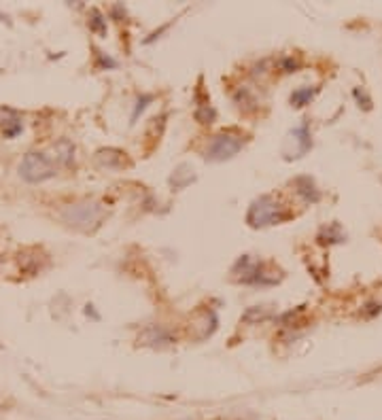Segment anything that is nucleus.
Segmentation results:
<instances>
[{"mask_svg": "<svg viewBox=\"0 0 382 420\" xmlns=\"http://www.w3.org/2000/svg\"><path fill=\"white\" fill-rule=\"evenodd\" d=\"M244 147V136L238 130H225L217 134L206 149V159L210 161H225L232 159L234 155Z\"/></svg>", "mask_w": 382, "mask_h": 420, "instance_id": "20e7f679", "label": "nucleus"}, {"mask_svg": "<svg viewBox=\"0 0 382 420\" xmlns=\"http://www.w3.org/2000/svg\"><path fill=\"white\" fill-rule=\"evenodd\" d=\"M295 191H297V196H300L306 204H316L321 200V193H319V189L314 187V181L310 176H300V178H295Z\"/></svg>", "mask_w": 382, "mask_h": 420, "instance_id": "6e6552de", "label": "nucleus"}, {"mask_svg": "<svg viewBox=\"0 0 382 420\" xmlns=\"http://www.w3.org/2000/svg\"><path fill=\"white\" fill-rule=\"evenodd\" d=\"M55 170H57L55 161L41 151H30L19 164V174L28 183H43L47 178L55 176Z\"/></svg>", "mask_w": 382, "mask_h": 420, "instance_id": "7ed1b4c3", "label": "nucleus"}, {"mask_svg": "<svg viewBox=\"0 0 382 420\" xmlns=\"http://www.w3.org/2000/svg\"><path fill=\"white\" fill-rule=\"evenodd\" d=\"M250 318H259V320H266V318H270V312L268 310H264V308H250L248 312H244V316H242V320H250Z\"/></svg>", "mask_w": 382, "mask_h": 420, "instance_id": "dca6fc26", "label": "nucleus"}, {"mask_svg": "<svg viewBox=\"0 0 382 420\" xmlns=\"http://www.w3.org/2000/svg\"><path fill=\"white\" fill-rule=\"evenodd\" d=\"M314 95H316V87H300L291 93V104L297 106V109H302V106L310 104V100H312Z\"/></svg>", "mask_w": 382, "mask_h": 420, "instance_id": "9d476101", "label": "nucleus"}, {"mask_svg": "<svg viewBox=\"0 0 382 420\" xmlns=\"http://www.w3.org/2000/svg\"><path fill=\"white\" fill-rule=\"evenodd\" d=\"M96 57L100 59V64H98V68H115L117 66V62L113 57H109V55H104L102 51H96Z\"/></svg>", "mask_w": 382, "mask_h": 420, "instance_id": "f3484780", "label": "nucleus"}, {"mask_svg": "<svg viewBox=\"0 0 382 420\" xmlns=\"http://www.w3.org/2000/svg\"><path fill=\"white\" fill-rule=\"evenodd\" d=\"M278 68L282 73H297L302 68V59L300 57H293V55H284L278 59Z\"/></svg>", "mask_w": 382, "mask_h": 420, "instance_id": "ddd939ff", "label": "nucleus"}, {"mask_svg": "<svg viewBox=\"0 0 382 420\" xmlns=\"http://www.w3.org/2000/svg\"><path fill=\"white\" fill-rule=\"evenodd\" d=\"M153 100V95H149V93H145L142 98H138V102H136V109H134V115H132V119H136L138 117V113H142L147 109V102H151Z\"/></svg>", "mask_w": 382, "mask_h": 420, "instance_id": "a211bd4d", "label": "nucleus"}, {"mask_svg": "<svg viewBox=\"0 0 382 420\" xmlns=\"http://www.w3.org/2000/svg\"><path fill=\"white\" fill-rule=\"evenodd\" d=\"M0 127H3V134L7 138H15L23 127L21 117L11 109H0Z\"/></svg>", "mask_w": 382, "mask_h": 420, "instance_id": "0eeeda50", "label": "nucleus"}, {"mask_svg": "<svg viewBox=\"0 0 382 420\" xmlns=\"http://www.w3.org/2000/svg\"><path fill=\"white\" fill-rule=\"evenodd\" d=\"M140 344H147V346H162V344H170L172 342V335L168 329H164L162 325H149L145 331L138 335Z\"/></svg>", "mask_w": 382, "mask_h": 420, "instance_id": "423d86ee", "label": "nucleus"}, {"mask_svg": "<svg viewBox=\"0 0 382 420\" xmlns=\"http://www.w3.org/2000/svg\"><path fill=\"white\" fill-rule=\"evenodd\" d=\"M91 19H89V28L93 32H100V34H106V19L102 17V13L98 9H91Z\"/></svg>", "mask_w": 382, "mask_h": 420, "instance_id": "2eb2a0df", "label": "nucleus"}, {"mask_svg": "<svg viewBox=\"0 0 382 420\" xmlns=\"http://www.w3.org/2000/svg\"><path fill=\"white\" fill-rule=\"evenodd\" d=\"M286 219H291V210L274 196H261L259 200L250 204L246 212V223L250 227H268V225L282 223Z\"/></svg>", "mask_w": 382, "mask_h": 420, "instance_id": "f257e3e1", "label": "nucleus"}, {"mask_svg": "<svg viewBox=\"0 0 382 420\" xmlns=\"http://www.w3.org/2000/svg\"><path fill=\"white\" fill-rule=\"evenodd\" d=\"M234 274H238V278L244 284H274L278 280L276 276H270L259 261H253L248 255L238 259V263L234 266Z\"/></svg>", "mask_w": 382, "mask_h": 420, "instance_id": "39448f33", "label": "nucleus"}, {"mask_svg": "<svg viewBox=\"0 0 382 420\" xmlns=\"http://www.w3.org/2000/svg\"><path fill=\"white\" fill-rule=\"evenodd\" d=\"M214 117H217V113H214V109L210 106V100H202L198 102V109H196V119L200 123H212L214 121Z\"/></svg>", "mask_w": 382, "mask_h": 420, "instance_id": "f8f14e48", "label": "nucleus"}, {"mask_svg": "<svg viewBox=\"0 0 382 420\" xmlns=\"http://www.w3.org/2000/svg\"><path fill=\"white\" fill-rule=\"evenodd\" d=\"M191 172H194V170H191L189 166H185V164H183V166H178V168H176V172H174L172 178H170L172 187H174V189H185L191 181H194V174H191Z\"/></svg>", "mask_w": 382, "mask_h": 420, "instance_id": "1a4fd4ad", "label": "nucleus"}, {"mask_svg": "<svg viewBox=\"0 0 382 420\" xmlns=\"http://www.w3.org/2000/svg\"><path fill=\"white\" fill-rule=\"evenodd\" d=\"M291 136L295 138L297 145H300V151H297L300 155L306 153V151L310 149V145H312V140H310V132H308V123H302L300 127H295Z\"/></svg>", "mask_w": 382, "mask_h": 420, "instance_id": "9b49d317", "label": "nucleus"}, {"mask_svg": "<svg viewBox=\"0 0 382 420\" xmlns=\"http://www.w3.org/2000/svg\"><path fill=\"white\" fill-rule=\"evenodd\" d=\"M104 206L100 202H79V204H70V206L64 210V221L68 225L77 227V230H83V232H89V230H96L102 219H104Z\"/></svg>", "mask_w": 382, "mask_h": 420, "instance_id": "f03ea898", "label": "nucleus"}, {"mask_svg": "<svg viewBox=\"0 0 382 420\" xmlns=\"http://www.w3.org/2000/svg\"><path fill=\"white\" fill-rule=\"evenodd\" d=\"M325 238H329V240H327V244H331V242H342V240H344V236H342V232H340V227H338V225H331L329 230L325 227V230L321 232V236H319V242L323 244V242H325Z\"/></svg>", "mask_w": 382, "mask_h": 420, "instance_id": "4468645a", "label": "nucleus"}]
</instances>
